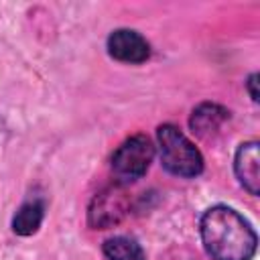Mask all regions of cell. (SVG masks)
Returning <instances> with one entry per match:
<instances>
[{
    "label": "cell",
    "instance_id": "obj_5",
    "mask_svg": "<svg viewBox=\"0 0 260 260\" xmlns=\"http://www.w3.org/2000/svg\"><path fill=\"white\" fill-rule=\"evenodd\" d=\"M108 55L120 63L140 65L150 59V43L134 28H116L106 39Z\"/></svg>",
    "mask_w": 260,
    "mask_h": 260
},
{
    "label": "cell",
    "instance_id": "obj_2",
    "mask_svg": "<svg viewBox=\"0 0 260 260\" xmlns=\"http://www.w3.org/2000/svg\"><path fill=\"white\" fill-rule=\"evenodd\" d=\"M156 148L160 165L175 177L195 179L203 173L201 150L185 136V132L175 124H160L156 128Z\"/></svg>",
    "mask_w": 260,
    "mask_h": 260
},
{
    "label": "cell",
    "instance_id": "obj_10",
    "mask_svg": "<svg viewBox=\"0 0 260 260\" xmlns=\"http://www.w3.org/2000/svg\"><path fill=\"white\" fill-rule=\"evenodd\" d=\"M244 85H246V89H248V93H250V100H252V102H258V89H256V85H258V73H256V71L246 77Z\"/></svg>",
    "mask_w": 260,
    "mask_h": 260
},
{
    "label": "cell",
    "instance_id": "obj_7",
    "mask_svg": "<svg viewBox=\"0 0 260 260\" xmlns=\"http://www.w3.org/2000/svg\"><path fill=\"white\" fill-rule=\"evenodd\" d=\"M234 173H236L238 183L252 197H256L260 193V154H258L256 140H246L236 148Z\"/></svg>",
    "mask_w": 260,
    "mask_h": 260
},
{
    "label": "cell",
    "instance_id": "obj_3",
    "mask_svg": "<svg viewBox=\"0 0 260 260\" xmlns=\"http://www.w3.org/2000/svg\"><path fill=\"white\" fill-rule=\"evenodd\" d=\"M156 146L146 134H132L128 136L114 152L110 158L112 175L116 183L130 185L146 175L150 169V162L154 158Z\"/></svg>",
    "mask_w": 260,
    "mask_h": 260
},
{
    "label": "cell",
    "instance_id": "obj_9",
    "mask_svg": "<svg viewBox=\"0 0 260 260\" xmlns=\"http://www.w3.org/2000/svg\"><path fill=\"white\" fill-rule=\"evenodd\" d=\"M106 260H146L142 246L130 236H112L102 244Z\"/></svg>",
    "mask_w": 260,
    "mask_h": 260
},
{
    "label": "cell",
    "instance_id": "obj_4",
    "mask_svg": "<svg viewBox=\"0 0 260 260\" xmlns=\"http://www.w3.org/2000/svg\"><path fill=\"white\" fill-rule=\"evenodd\" d=\"M128 185L112 183L98 191L87 205V223L93 230H108L118 225L132 209V197L126 191Z\"/></svg>",
    "mask_w": 260,
    "mask_h": 260
},
{
    "label": "cell",
    "instance_id": "obj_6",
    "mask_svg": "<svg viewBox=\"0 0 260 260\" xmlns=\"http://www.w3.org/2000/svg\"><path fill=\"white\" fill-rule=\"evenodd\" d=\"M230 120V110L215 102H201L189 116L191 132L201 140H213Z\"/></svg>",
    "mask_w": 260,
    "mask_h": 260
},
{
    "label": "cell",
    "instance_id": "obj_1",
    "mask_svg": "<svg viewBox=\"0 0 260 260\" xmlns=\"http://www.w3.org/2000/svg\"><path fill=\"white\" fill-rule=\"evenodd\" d=\"M199 236L211 260H252L258 246L252 223L238 209L223 203L203 211Z\"/></svg>",
    "mask_w": 260,
    "mask_h": 260
},
{
    "label": "cell",
    "instance_id": "obj_8",
    "mask_svg": "<svg viewBox=\"0 0 260 260\" xmlns=\"http://www.w3.org/2000/svg\"><path fill=\"white\" fill-rule=\"evenodd\" d=\"M45 211H47V201L43 195H35V197L24 199L12 215V223H10L12 232L16 236H22V238L37 234L43 219H45Z\"/></svg>",
    "mask_w": 260,
    "mask_h": 260
}]
</instances>
